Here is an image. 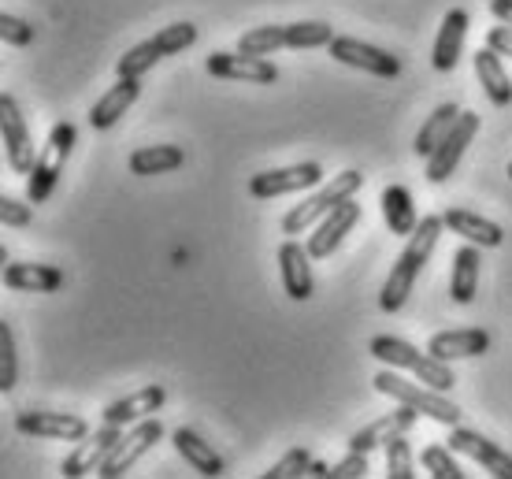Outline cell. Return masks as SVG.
<instances>
[{
    "label": "cell",
    "instance_id": "18",
    "mask_svg": "<svg viewBox=\"0 0 512 479\" xmlns=\"http://www.w3.org/2000/svg\"><path fill=\"white\" fill-rule=\"evenodd\" d=\"M468 12L464 8H449L442 26H438V38H435V56H431V64L435 71H453V67L461 64V52H464V38H468Z\"/></svg>",
    "mask_w": 512,
    "mask_h": 479
},
{
    "label": "cell",
    "instance_id": "16",
    "mask_svg": "<svg viewBox=\"0 0 512 479\" xmlns=\"http://www.w3.org/2000/svg\"><path fill=\"white\" fill-rule=\"evenodd\" d=\"M420 409H412V405H397L394 413L379 416V420H372V424H364V428H357L353 435H349V450H360V454H372L375 446H386V439L390 435H401V431H409L416 420H420Z\"/></svg>",
    "mask_w": 512,
    "mask_h": 479
},
{
    "label": "cell",
    "instance_id": "27",
    "mask_svg": "<svg viewBox=\"0 0 512 479\" xmlns=\"http://www.w3.org/2000/svg\"><path fill=\"white\" fill-rule=\"evenodd\" d=\"M379 205H383V220L390 227V234L397 238H409L416 227H420V216H416V205H412V194L405 186H386L383 197H379Z\"/></svg>",
    "mask_w": 512,
    "mask_h": 479
},
{
    "label": "cell",
    "instance_id": "23",
    "mask_svg": "<svg viewBox=\"0 0 512 479\" xmlns=\"http://www.w3.org/2000/svg\"><path fill=\"white\" fill-rule=\"evenodd\" d=\"M141 93V78H119L112 90L104 93L101 101L90 108V127L93 130H112L119 119L130 112V104L138 101Z\"/></svg>",
    "mask_w": 512,
    "mask_h": 479
},
{
    "label": "cell",
    "instance_id": "35",
    "mask_svg": "<svg viewBox=\"0 0 512 479\" xmlns=\"http://www.w3.org/2000/svg\"><path fill=\"white\" fill-rule=\"evenodd\" d=\"M19 379V361H15V335L8 324H0V390H15Z\"/></svg>",
    "mask_w": 512,
    "mask_h": 479
},
{
    "label": "cell",
    "instance_id": "11",
    "mask_svg": "<svg viewBox=\"0 0 512 479\" xmlns=\"http://www.w3.org/2000/svg\"><path fill=\"white\" fill-rule=\"evenodd\" d=\"M119 439H123V428L104 420L101 431H93V435H86V439H78L75 454L64 457V476L78 479V476H90V472H101V465L108 461V454L116 450Z\"/></svg>",
    "mask_w": 512,
    "mask_h": 479
},
{
    "label": "cell",
    "instance_id": "7",
    "mask_svg": "<svg viewBox=\"0 0 512 479\" xmlns=\"http://www.w3.org/2000/svg\"><path fill=\"white\" fill-rule=\"evenodd\" d=\"M0 134H4V153H8V168L15 175H30L34 164H38V153H34V138H30V127H26L23 112H19V101L12 93L0 97Z\"/></svg>",
    "mask_w": 512,
    "mask_h": 479
},
{
    "label": "cell",
    "instance_id": "39",
    "mask_svg": "<svg viewBox=\"0 0 512 479\" xmlns=\"http://www.w3.org/2000/svg\"><path fill=\"white\" fill-rule=\"evenodd\" d=\"M487 45L494 52H501V56H512V26H494V30H490L487 34Z\"/></svg>",
    "mask_w": 512,
    "mask_h": 479
},
{
    "label": "cell",
    "instance_id": "8",
    "mask_svg": "<svg viewBox=\"0 0 512 479\" xmlns=\"http://www.w3.org/2000/svg\"><path fill=\"white\" fill-rule=\"evenodd\" d=\"M323 182V168L316 160H305V164H294V168H275V171H260L249 179V194L256 201H271V197L282 194H305L312 186Z\"/></svg>",
    "mask_w": 512,
    "mask_h": 479
},
{
    "label": "cell",
    "instance_id": "6",
    "mask_svg": "<svg viewBox=\"0 0 512 479\" xmlns=\"http://www.w3.org/2000/svg\"><path fill=\"white\" fill-rule=\"evenodd\" d=\"M160 439H164V424H160L156 416H149V420H138V424H130V431H123V439L116 442V450L108 454V461L101 465V472H97V476H104V479L127 476L130 468L138 465L141 457L149 454V450H153Z\"/></svg>",
    "mask_w": 512,
    "mask_h": 479
},
{
    "label": "cell",
    "instance_id": "26",
    "mask_svg": "<svg viewBox=\"0 0 512 479\" xmlns=\"http://www.w3.org/2000/svg\"><path fill=\"white\" fill-rule=\"evenodd\" d=\"M475 78H479V86L487 90L490 104L509 108L512 104V82H509V71L501 67V52H494L490 45L475 52Z\"/></svg>",
    "mask_w": 512,
    "mask_h": 479
},
{
    "label": "cell",
    "instance_id": "13",
    "mask_svg": "<svg viewBox=\"0 0 512 479\" xmlns=\"http://www.w3.org/2000/svg\"><path fill=\"white\" fill-rule=\"evenodd\" d=\"M449 450L453 454H464V457H472V461H479V465L487 468L490 476H498V479H512V457L501 450V446H494L490 439H483L479 431L472 428H449Z\"/></svg>",
    "mask_w": 512,
    "mask_h": 479
},
{
    "label": "cell",
    "instance_id": "2",
    "mask_svg": "<svg viewBox=\"0 0 512 479\" xmlns=\"http://www.w3.org/2000/svg\"><path fill=\"white\" fill-rule=\"evenodd\" d=\"M368 350H372L375 361H383L386 368H409L420 383L442 390V394H449V390H453V383H457V376H453L449 361H438L435 353H420L412 342H405V338L375 335Z\"/></svg>",
    "mask_w": 512,
    "mask_h": 479
},
{
    "label": "cell",
    "instance_id": "36",
    "mask_svg": "<svg viewBox=\"0 0 512 479\" xmlns=\"http://www.w3.org/2000/svg\"><path fill=\"white\" fill-rule=\"evenodd\" d=\"M0 38L4 45H12V49H26L30 41H34V26L19 19V15H0Z\"/></svg>",
    "mask_w": 512,
    "mask_h": 479
},
{
    "label": "cell",
    "instance_id": "3",
    "mask_svg": "<svg viewBox=\"0 0 512 479\" xmlns=\"http://www.w3.org/2000/svg\"><path fill=\"white\" fill-rule=\"evenodd\" d=\"M375 390L386 394V398H394V402H405L412 409H420L423 416H431L435 424H446V428H457L461 424V409L449 402L442 390L427 387V383H409V379H401L397 372H379L375 376Z\"/></svg>",
    "mask_w": 512,
    "mask_h": 479
},
{
    "label": "cell",
    "instance_id": "17",
    "mask_svg": "<svg viewBox=\"0 0 512 479\" xmlns=\"http://www.w3.org/2000/svg\"><path fill=\"white\" fill-rule=\"evenodd\" d=\"M279 268H282V286L294 301H308L316 294V279H312V253L301 242H282L279 249Z\"/></svg>",
    "mask_w": 512,
    "mask_h": 479
},
{
    "label": "cell",
    "instance_id": "32",
    "mask_svg": "<svg viewBox=\"0 0 512 479\" xmlns=\"http://www.w3.org/2000/svg\"><path fill=\"white\" fill-rule=\"evenodd\" d=\"M316 457L308 454L305 446H294V450H286V454L275 461V465L264 472V479H297V476H308V468H312Z\"/></svg>",
    "mask_w": 512,
    "mask_h": 479
},
{
    "label": "cell",
    "instance_id": "14",
    "mask_svg": "<svg viewBox=\"0 0 512 479\" xmlns=\"http://www.w3.org/2000/svg\"><path fill=\"white\" fill-rule=\"evenodd\" d=\"M205 67L212 78H238V82H256V86H271L279 78V67L271 60L245 56V52H212Z\"/></svg>",
    "mask_w": 512,
    "mask_h": 479
},
{
    "label": "cell",
    "instance_id": "30",
    "mask_svg": "<svg viewBox=\"0 0 512 479\" xmlns=\"http://www.w3.org/2000/svg\"><path fill=\"white\" fill-rule=\"evenodd\" d=\"M160 60H164V49L156 45V38H149V41H141V45H134L127 56H119L116 75L119 78H141L149 67L160 64Z\"/></svg>",
    "mask_w": 512,
    "mask_h": 479
},
{
    "label": "cell",
    "instance_id": "24",
    "mask_svg": "<svg viewBox=\"0 0 512 479\" xmlns=\"http://www.w3.org/2000/svg\"><path fill=\"white\" fill-rule=\"evenodd\" d=\"M171 442H175V450H179L182 461H186L193 472H201V476H208V479H219L223 472H227L223 457H219L216 450H212V442H205L197 431L179 428L175 435H171Z\"/></svg>",
    "mask_w": 512,
    "mask_h": 479
},
{
    "label": "cell",
    "instance_id": "40",
    "mask_svg": "<svg viewBox=\"0 0 512 479\" xmlns=\"http://www.w3.org/2000/svg\"><path fill=\"white\" fill-rule=\"evenodd\" d=\"M490 12H494L498 23L512 26V0H490Z\"/></svg>",
    "mask_w": 512,
    "mask_h": 479
},
{
    "label": "cell",
    "instance_id": "20",
    "mask_svg": "<svg viewBox=\"0 0 512 479\" xmlns=\"http://www.w3.org/2000/svg\"><path fill=\"white\" fill-rule=\"evenodd\" d=\"M164 402H167V390L160 387V383H153V387H141V390H134V394H127V398H119V402L108 405V409H104V420H108V424H119V428H130V424L149 420L153 413H160Z\"/></svg>",
    "mask_w": 512,
    "mask_h": 479
},
{
    "label": "cell",
    "instance_id": "29",
    "mask_svg": "<svg viewBox=\"0 0 512 479\" xmlns=\"http://www.w3.org/2000/svg\"><path fill=\"white\" fill-rule=\"evenodd\" d=\"M457 119H461V108H457V104H453V101L438 104L435 112L427 116V123L420 127V134H416V145H412V149H416V156H423V160H427V156L435 153L438 145L446 142V134L453 130V123H457Z\"/></svg>",
    "mask_w": 512,
    "mask_h": 479
},
{
    "label": "cell",
    "instance_id": "22",
    "mask_svg": "<svg viewBox=\"0 0 512 479\" xmlns=\"http://www.w3.org/2000/svg\"><path fill=\"white\" fill-rule=\"evenodd\" d=\"M4 286L8 290H23V294H52L64 286V272L56 264H34V260H19L4 268Z\"/></svg>",
    "mask_w": 512,
    "mask_h": 479
},
{
    "label": "cell",
    "instance_id": "12",
    "mask_svg": "<svg viewBox=\"0 0 512 479\" xmlns=\"http://www.w3.org/2000/svg\"><path fill=\"white\" fill-rule=\"evenodd\" d=\"M15 431L19 435H34V439H64V442H78L90 435V424L75 413H26L15 416Z\"/></svg>",
    "mask_w": 512,
    "mask_h": 479
},
{
    "label": "cell",
    "instance_id": "15",
    "mask_svg": "<svg viewBox=\"0 0 512 479\" xmlns=\"http://www.w3.org/2000/svg\"><path fill=\"white\" fill-rule=\"evenodd\" d=\"M360 223V205L357 197H349V201H342V205L334 208V212H327L320 220V227H316V234L308 238V253H312V260H327L334 253V249L342 246V238H346L353 227Z\"/></svg>",
    "mask_w": 512,
    "mask_h": 479
},
{
    "label": "cell",
    "instance_id": "5",
    "mask_svg": "<svg viewBox=\"0 0 512 479\" xmlns=\"http://www.w3.org/2000/svg\"><path fill=\"white\" fill-rule=\"evenodd\" d=\"M75 142H78L75 123H56V127H52L49 142H45V149L38 153V164H34L30 179H26V201H30V205L49 201V194L56 190L60 175H64V164H67V156H71V149H75Z\"/></svg>",
    "mask_w": 512,
    "mask_h": 479
},
{
    "label": "cell",
    "instance_id": "38",
    "mask_svg": "<svg viewBox=\"0 0 512 479\" xmlns=\"http://www.w3.org/2000/svg\"><path fill=\"white\" fill-rule=\"evenodd\" d=\"M364 476H368V454L349 450L338 465H331V476H327V479H364Z\"/></svg>",
    "mask_w": 512,
    "mask_h": 479
},
{
    "label": "cell",
    "instance_id": "37",
    "mask_svg": "<svg viewBox=\"0 0 512 479\" xmlns=\"http://www.w3.org/2000/svg\"><path fill=\"white\" fill-rule=\"evenodd\" d=\"M34 220V205L30 201H19V197H4L0 201V223L4 227H30Z\"/></svg>",
    "mask_w": 512,
    "mask_h": 479
},
{
    "label": "cell",
    "instance_id": "33",
    "mask_svg": "<svg viewBox=\"0 0 512 479\" xmlns=\"http://www.w3.org/2000/svg\"><path fill=\"white\" fill-rule=\"evenodd\" d=\"M420 465L435 479H464V468L453 461V450H449V446H427L420 454Z\"/></svg>",
    "mask_w": 512,
    "mask_h": 479
},
{
    "label": "cell",
    "instance_id": "42",
    "mask_svg": "<svg viewBox=\"0 0 512 479\" xmlns=\"http://www.w3.org/2000/svg\"><path fill=\"white\" fill-rule=\"evenodd\" d=\"M509 179H512V164H509Z\"/></svg>",
    "mask_w": 512,
    "mask_h": 479
},
{
    "label": "cell",
    "instance_id": "10",
    "mask_svg": "<svg viewBox=\"0 0 512 479\" xmlns=\"http://www.w3.org/2000/svg\"><path fill=\"white\" fill-rule=\"evenodd\" d=\"M479 134V116L475 112H461V119L453 123V130L446 134V142L438 145L435 153L427 156V179L431 182H446L457 164H461L464 149L472 145V138Z\"/></svg>",
    "mask_w": 512,
    "mask_h": 479
},
{
    "label": "cell",
    "instance_id": "28",
    "mask_svg": "<svg viewBox=\"0 0 512 479\" xmlns=\"http://www.w3.org/2000/svg\"><path fill=\"white\" fill-rule=\"evenodd\" d=\"M182 149L179 145H141L134 149L127 160L130 175H141V179H149V175H167V171L182 168Z\"/></svg>",
    "mask_w": 512,
    "mask_h": 479
},
{
    "label": "cell",
    "instance_id": "25",
    "mask_svg": "<svg viewBox=\"0 0 512 479\" xmlns=\"http://www.w3.org/2000/svg\"><path fill=\"white\" fill-rule=\"evenodd\" d=\"M479 246L475 242H464L457 253H453V272H449V298L457 305H472L475 290H479Z\"/></svg>",
    "mask_w": 512,
    "mask_h": 479
},
{
    "label": "cell",
    "instance_id": "41",
    "mask_svg": "<svg viewBox=\"0 0 512 479\" xmlns=\"http://www.w3.org/2000/svg\"><path fill=\"white\" fill-rule=\"evenodd\" d=\"M308 476H320V479H327V476H331V465H323V461H312V468H308Z\"/></svg>",
    "mask_w": 512,
    "mask_h": 479
},
{
    "label": "cell",
    "instance_id": "21",
    "mask_svg": "<svg viewBox=\"0 0 512 479\" xmlns=\"http://www.w3.org/2000/svg\"><path fill=\"white\" fill-rule=\"evenodd\" d=\"M442 223H446L453 234H461L464 242H475L479 249H498L505 242V231L498 223L479 216V212H468V208H446L442 212Z\"/></svg>",
    "mask_w": 512,
    "mask_h": 479
},
{
    "label": "cell",
    "instance_id": "31",
    "mask_svg": "<svg viewBox=\"0 0 512 479\" xmlns=\"http://www.w3.org/2000/svg\"><path fill=\"white\" fill-rule=\"evenodd\" d=\"M405 435H409V431H401V435H390V439H386V476L390 479L416 476V457H412V446Z\"/></svg>",
    "mask_w": 512,
    "mask_h": 479
},
{
    "label": "cell",
    "instance_id": "19",
    "mask_svg": "<svg viewBox=\"0 0 512 479\" xmlns=\"http://www.w3.org/2000/svg\"><path fill=\"white\" fill-rule=\"evenodd\" d=\"M490 350V335L483 327H457L442 331L427 342V353H435L438 361H464V357H483Z\"/></svg>",
    "mask_w": 512,
    "mask_h": 479
},
{
    "label": "cell",
    "instance_id": "34",
    "mask_svg": "<svg viewBox=\"0 0 512 479\" xmlns=\"http://www.w3.org/2000/svg\"><path fill=\"white\" fill-rule=\"evenodd\" d=\"M156 38V45L164 49V56H179V52H186L197 41V26L193 23H171V26H164L160 34H153Z\"/></svg>",
    "mask_w": 512,
    "mask_h": 479
},
{
    "label": "cell",
    "instance_id": "1",
    "mask_svg": "<svg viewBox=\"0 0 512 479\" xmlns=\"http://www.w3.org/2000/svg\"><path fill=\"white\" fill-rule=\"evenodd\" d=\"M442 231H446L442 216H423L420 227L409 234V246L401 249L397 264L390 268V279H386L383 290H379V309H383V312H401V309H405L412 286H416L420 272L427 268V260H431V253H435Z\"/></svg>",
    "mask_w": 512,
    "mask_h": 479
},
{
    "label": "cell",
    "instance_id": "9",
    "mask_svg": "<svg viewBox=\"0 0 512 479\" xmlns=\"http://www.w3.org/2000/svg\"><path fill=\"white\" fill-rule=\"evenodd\" d=\"M327 49H331V56L338 60V64L368 71V75H375V78H397L401 75V60H397L394 52L379 49V45H368V41H360V38L334 34V41L327 45Z\"/></svg>",
    "mask_w": 512,
    "mask_h": 479
},
{
    "label": "cell",
    "instance_id": "4",
    "mask_svg": "<svg viewBox=\"0 0 512 479\" xmlns=\"http://www.w3.org/2000/svg\"><path fill=\"white\" fill-rule=\"evenodd\" d=\"M360 186H364V175H360V171H342V175H334L327 186H320L316 194L305 197L301 205L290 208V212L282 216V231H286V234H305L312 223L323 220L327 212H334V208L342 205V201L357 197Z\"/></svg>",
    "mask_w": 512,
    "mask_h": 479
}]
</instances>
